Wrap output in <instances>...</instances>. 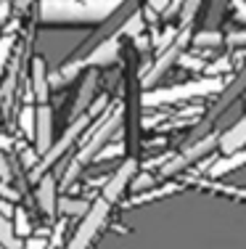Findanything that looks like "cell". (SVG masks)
Returning <instances> with one entry per match:
<instances>
[{"label": "cell", "instance_id": "1f68e13d", "mask_svg": "<svg viewBox=\"0 0 246 249\" xmlns=\"http://www.w3.org/2000/svg\"><path fill=\"white\" fill-rule=\"evenodd\" d=\"M233 8H236L238 16H241V21H246V0H233Z\"/></svg>", "mask_w": 246, "mask_h": 249}, {"label": "cell", "instance_id": "e0dca14e", "mask_svg": "<svg viewBox=\"0 0 246 249\" xmlns=\"http://www.w3.org/2000/svg\"><path fill=\"white\" fill-rule=\"evenodd\" d=\"M93 204H87V201L82 199H58V212H64L66 217H85L87 210H90Z\"/></svg>", "mask_w": 246, "mask_h": 249}, {"label": "cell", "instance_id": "d6a6232c", "mask_svg": "<svg viewBox=\"0 0 246 249\" xmlns=\"http://www.w3.org/2000/svg\"><path fill=\"white\" fill-rule=\"evenodd\" d=\"M32 3H34V0H16V11H19V14H24Z\"/></svg>", "mask_w": 246, "mask_h": 249}, {"label": "cell", "instance_id": "e575fe53", "mask_svg": "<svg viewBox=\"0 0 246 249\" xmlns=\"http://www.w3.org/2000/svg\"><path fill=\"white\" fill-rule=\"evenodd\" d=\"M11 143H14V141H11L8 135H3V133H0V151H3V149H8Z\"/></svg>", "mask_w": 246, "mask_h": 249}, {"label": "cell", "instance_id": "cb8c5ba5", "mask_svg": "<svg viewBox=\"0 0 246 249\" xmlns=\"http://www.w3.org/2000/svg\"><path fill=\"white\" fill-rule=\"evenodd\" d=\"M193 43L196 45H217L220 43V32H214V29H204V32H198L196 37H193Z\"/></svg>", "mask_w": 246, "mask_h": 249}, {"label": "cell", "instance_id": "83f0119b", "mask_svg": "<svg viewBox=\"0 0 246 249\" xmlns=\"http://www.w3.org/2000/svg\"><path fill=\"white\" fill-rule=\"evenodd\" d=\"M0 199H11V201H16V199H19V191H16V188H11L8 183L0 180Z\"/></svg>", "mask_w": 246, "mask_h": 249}, {"label": "cell", "instance_id": "6da1fadb", "mask_svg": "<svg viewBox=\"0 0 246 249\" xmlns=\"http://www.w3.org/2000/svg\"><path fill=\"white\" fill-rule=\"evenodd\" d=\"M125 0H40L43 24H96L114 14Z\"/></svg>", "mask_w": 246, "mask_h": 249}, {"label": "cell", "instance_id": "836d02e7", "mask_svg": "<svg viewBox=\"0 0 246 249\" xmlns=\"http://www.w3.org/2000/svg\"><path fill=\"white\" fill-rule=\"evenodd\" d=\"M230 40H233V43H241V45H244V43H246V32H233Z\"/></svg>", "mask_w": 246, "mask_h": 249}, {"label": "cell", "instance_id": "5bb4252c", "mask_svg": "<svg viewBox=\"0 0 246 249\" xmlns=\"http://www.w3.org/2000/svg\"><path fill=\"white\" fill-rule=\"evenodd\" d=\"M96 82H98V74L87 72L85 77H82V85H80V93L77 98H74V106H72V120H77V117L87 114L90 111V104H93V93H96Z\"/></svg>", "mask_w": 246, "mask_h": 249}, {"label": "cell", "instance_id": "ac0fdd59", "mask_svg": "<svg viewBox=\"0 0 246 249\" xmlns=\"http://www.w3.org/2000/svg\"><path fill=\"white\" fill-rule=\"evenodd\" d=\"M19 124H21V133H24L27 138L34 141V127H37V106L27 104L24 109H21V114H19Z\"/></svg>", "mask_w": 246, "mask_h": 249}, {"label": "cell", "instance_id": "ffe728a7", "mask_svg": "<svg viewBox=\"0 0 246 249\" xmlns=\"http://www.w3.org/2000/svg\"><path fill=\"white\" fill-rule=\"evenodd\" d=\"M11 223H14V231H16V236H19V239H21V236H27V239H29V233H32V225H29V217H27V210H24V207H16Z\"/></svg>", "mask_w": 246, "mask_h": 249}, {"label": "cell", "instance_id": "5b68a950", "mask_svg": "<svg viewBox=\"0 0 246 249\" xmlns=\"http://www.w3.org/2000/svg\"><path fill=\"white\" fill-rule=\"evenodd\" d=\"M109 210H111V204H109V201L103 199V196L93 201V207L87 210V215L82 217L80 228L74 231V236H72V241L66 244V249H90L93 239H96L98 231H101L103 223H106Z\"/></svg>", "mask_w": 246, "mask_h": 249}, {"label": "cell", "instance_id": "603a6c76", "mask_svg": "<svg viewBox=\"0 0 246 249\" xmlns=\"http://www.w3.org/2000/svg\"><path fill=\"white\" fill-rule=\"evenodd\" d=\"M225 3L228 0H212V5H209V16H207V29H214L220 24V16H222V11H225Z\"/></svg>", "mask_w": 246, "mask_h": 249}, {"label": "cell", "instance_id": "9a60e30c", "mask_svg": "<svg viewBox=\"0 0 246 249\" xmlns=\"http://www.w3.org/2000/svg\"><path fill=\"white\" fill-rule=\"evenodd\" d=\"M246 164V149L241 151H236V154H228V157H222L217 159V162L209 167V175L212 178H220V175H228V173H233V170H238V167H244Z\"/></svg>", "mask_w": 246, "mask_h": 249}, {"label": "cell", "instance_id": "f546056e", "mask_svg": "<svg viewBox=\"0 0 246 249\" xmlns=\"http://www.w3.org/2000/svg\"><path fill=\"white\" fill-rule=\"evenodd\" d=\"M11 0H0V27L5 24V21H8V16H11Z\"/></svg>", "mask_w": 246, "mask_h": 249}, {"label": "cell", "instance_id": "8992f818", "mask_svg": "<svg viewBox=\"0 0 246 249\" xmlns=\"http://www.w3.org/2000/svg\"><path fill=\"white\" fill-rule=\"evenodd\" d=\"M214 149H220V135H214V133L204 135V138H198V141H196V143H188V146H185V151H183V154H178V157L169 159V162L164 164L162 175H175V173H180V170L191 167L193 162L204 159L207 154H212Z\"/></svg>", "mask_w": 246, "mask_h": 249}, {"label": "cell", "instance_id": "d6986e66", "mask_svg": "<svg viewBox=\"0 0 246 249\" xmlns=\"http://www.w3.org/2000/svg\"><path fill=\"white\" fill-rule=\"evenodd\" d=\"M140 32H143V14H140V11H132V14L127 16L125 21H122V27H119V37H122V35H130V37H140Z\"/></svg>", "mask_w": 246, "mask_h": 249}, {"label": "cell", "instance_id": "f1b7e54d", "mask_svg": "<svg viewBox=\"0 0 246 249\" xmlns=\"http://www.w3.org/2000/svg\"><path fill=\"white\" fill-rule=\"evenodd\" d=\"M0 212H3V215L11 220V217H14V212H16V204L11 199H0Z\"/></svg>", "mask_w": 246, "mask_h": 249}, {"label": "cell", "instance_id": "7402d4cb", "mask_svg": "<svg viewBox=\"0 0 246 249\" xmlns=\"http://www.w3.org/2000/svg\"><path fill=\"white\" fill-rule=\"evenodd\" d=\"M11 51H14V35H3L0 37V80H3V72L11 61Z\"/></svg>", "mask_w": 246, "mask_h": 249}, {"label": "cell", "instance_id": "7a4b0ae2", "mask_svg": "<svg viewBox=\"0 0 246 249\" xmlns=\"http://www.w3.org/2000/svg\"><path fill=\"white\" fill-rule=\"evenodd\" d=\"M122 109H114V111H103V117L98 120L96 124H90V133H87V138L82 141L80 151L72 157V162L66 164V170H64L61 175V188H69L74 180H77V175L82 173V167L90 162H96V157L101 154V149L111 141V135H116L122 130Z\"/></svg>", "mask_w": 246, "mask_h": 249}, {"label": "cell", "instance_id": "52a82bcc", "mask_svg": "<svg viewBox=\"0 0 246 249\" xmlns=\"http://www.w3.org/2000/svg\"><path fill=\"white\" fill-rule=\"evenodd\" d=\"M244 90H246V72H244L241 77H238L236 82H230V85H228L225 90H222V98H220V104L214 106V109L209 111V117H207V120H204V122L198 124V127H196V133H193V138L188 141V143H196L198 138H204V135H209L207 130H209V127H212V124H214V120H217V117H220L222 111H225L228 106H230V104H233V101H236L238 96H241ZM188 143H185V146H188Z\"/></svg>", "mask_w": 246, "mask_h": 249}, {"label": "cell", "instance_id": "484cf974", "mask_svg": "<svg viewBox=\"0 0 246 249\" xmlns=\"http://www.w3.org/2000/svg\"><path fill=\"white\" fill-rule=\"evenodd\" d=\"M50 241L45 239V236H29V239L21 244V249H48Z\"/></svg>", "mask_w": 246, "mask_h": 249}, {"label": "cell", "instance_id": "30bf717a", "mask_svg": "<svg viewBox=\"0 0 246 249\" xmlns=\"http://www.w3.org/2000/svg\"><path fill=\"white\" fill-rule=\"evenodd\" d=\"M132 175H135V159H127V162H122V167L116 170V173L111 175L106 183H103L101 196L106 199L109 204H114V201H116V199L122 196V194L127 191V186H130Z\"/></svg>", "mask_w": 246, "mask_h": 249}, {"label": "cell", "instance_id": "4316f807", "mask_svg": "<svg viewBox=\"0 0 246 249\" xmlns=\"http://www.w3.org/2000/svg\"><path fill=\"white\" fill-rule=\"evenodd\" d=\"M11 178H14V175H11V162L5 159V154L0 151V180H3V183H11Z\"/></svg>", "mask_w": 246, "mask_h": 249}, {"label": "cell", "instance_id": "d4e9b609", "mask_svg": "<svg viewBox=\"0 0 246 249\" xmlns=\"http://www.w3.org/2000/svg\"><path fill=\"white\" fill-rule=\"evenodd\" d=\"M122 154V143H106L101 149V154L96 157V162H103V159H114V157H119Z\"/></svg>", "mask_w": 246, "mask_h": 249}, {"label": "cell", "instance_id": "2e32d148", "mask_svg": "<svg viewBox=\"0 0 246 249\" xmlns=\"http://www.w3.org/2000/svg\"><path fill=\"white\" fill-rule=\"evenodd\" d=\"M0 244H3L5 249H21V239L16 236L14 223H11L3 212H0Z\"/></svg>", "mask_w": 246, "mask_h": 249}, {"label": "cell", "instance_id": "4fadbf2b", "mask_svg": "<svg viewBox=\"0 0 246 249\" xmlns=\"http://www.w3.org/2000/svg\"><path fill=\"white\" fill-rule=\"evenodd\" d=\"M58 188H56V178L50 175V173H45L43 178H40V183H37V191H34V196H37V204H40V210L45 212V215H53L56 212V207H58Z\"/></svg>", "mask_w": 246, "mask_h": 249}, {"label": "cell", "instance_id": "8fae6325", "mask_svg": "<svg viewBox=\"0 0 246 249\" xmlns=\"http://www.w3.org/2000/svg\"><path fill=\"white\" fill-rule=\"evenodd\" d=\"M32 93H34V98H37V104H48L50 77H48V67H45L43 56L32 58Z\"/></svg>", "mask_w": 246, "mask_h": 249}, {"label": "cell", "instance_id": "3957f363", "mask_svg": "<svg viewBox=\"0 0 246 249\" xmlns=\"http://www.w3.org/2000/svg\"><path fill=\"white\" fill-rule=\"evenodd\" d=\"M220 90H222L220 77H204V80H191V82H183V85L162 88V90H146L143 104L146 106L175 104V101H185V98H196V96H212V93H220Z\"/></svg>", "mask_w": 246, "mask_h": 249}, {"label": "cell", "instance_id": "ba28073f", "mask_svg": "<svg viewBox=\"0 0 246 249\" xmlns=\"http://www.w3.org/2000/svg\"><path fill=\"white\" fill-rule=\"evenodd\" d=\"M185 43H188V29H180V35H178V40H175L172 45H169L167 51H162V56L154 61V67L148 69V74L143 77V85L146 88H151L154 82H159L164 72H167L169 67H175V61H178L180 56H183V48H185Z\"/></svg>", "mask_w": 246, "mask_h": 249}, {"label": "cell", "instance_id": "7c38bea8", "mask_svg": "<svg viewBox=\"0 0 246 249\" xmlns=\"http://www.w3.org/2000/svg\"><path fill=\"white\" fill-rule=\"evenodd\" d=\"M241 149H246V117H241L238 122H233L230 127L220 135V151L225 154V157L241 151Z\"/></svg>", "mask_w": 246, "mask_h": 249}, {"label": "cell", "instance_id": "277c9868", "mask_svg": "<svg viewBox=\"0 0 246 249\" xmlns=\"http://www.w3.org/2000/svg\"><path fill=\"white\" fill-rule=\"evenodd\" d=\"M90 117H93V114H82V117H77V120L69 122V127L64 130V135L53 143V149L45 154V157H40V162L32 167V178H34V180H37V178H43V175L58 162V159L64 157V154H66L74 143H77V138L87 130V124H90Z\"/></svg>", "mask_w": 246, "mask_h": 249}, {"label": "cell", "instance_id": "44dd1931", "mask_svg": "<svg viewBox=\"0 0 246 249\" xmlns=\"http://www.w3.org/2000/svg\"><path fill=\"white\" fill-rule=\"evenodd\" d=\"M201 5V0H183V8H180V27L188 29L196 19V11Z\"/></svg>", "mask_w": 246, "mask_h": 249}, {"label": "cell", "instance_id": "9c48e42d", "mask_svg": "<svg viewBox=\"0 0 246 249\" xmlns=\"http://www.w3.org/2000/svg\"><path fill=\"white\" fill-rule=\"evenodd\" d=\"M53 149V111L48 104L37 106V127H34V154L45 157Z\"/></svg>", "mask_w": 246, "mask_h": 249}, {"label": "cell", "instance_id": "4dcf8cb0", "mask_svg": "<svg viewBox=\"0 0 246 249\" xmlns=\"http://www.w3.org/2000/svg\"><path fill=\"white\" fill-rule=\"evenodd\" d=\"M169 3H172V0H148L151 11H156V14H164V11L169 8Z\"/></svg>", "mask_w": 246, "mask_h": 249}]
</instances>
